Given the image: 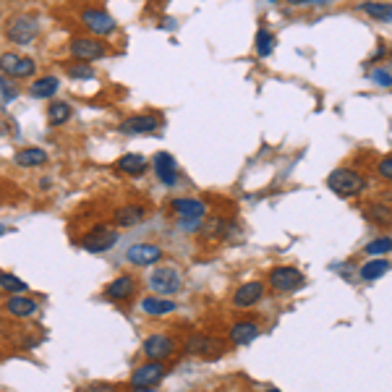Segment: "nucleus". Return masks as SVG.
<instances>
[{
	"label": "nucleus",
	"mask_w": 392,
	"mask_h": 392,
	"mask_svg": "<svg viewBox=\"0 0 392 392\" xmlns=\"http://www.w3.org/2000/svg\"><path fill=\"white\" fill-rule=\"evenodd\" d=\"M0 92H3V97H6V99H13L16 95H19L16 89H11V84H8L6 79H0Z\"/></svg>",
	"instance_id": "e433bc0d"
},
{
	"label": "nucleus",
	"mask_w": 392,
	"mask_h": 392,
	"mask_svg": "<svg viewBox=\"0 0 392 392\" xmlns=\"http://www.w3.org/2000/svg\"><path fill=\"white\" fill-rule=\"evenodd\" d=\"M181 272L175 270V267H157V270H152V275H149V288H152L154 293L160 295H173L181 291Z\"/></svg>",
	"instance_id": "39448f33"
},
{
	"label": "nucleus",
	"mask_w": 392,
	"mask_h": 392,
	"mask_svg": "<svg viewBox=\"0 0 392 392\" xmlns=\"http://www.w3.org/2000/svg\"><path fill=\"white\" fill-rule=\"evenodd\" d=\"M366 218L374 220L377 225H392V209L382 207V204H374V207L366 209Z\"/></svg>",
	"instance_id": "2f4dec72"
},
{
	"label": "nucleus",
	"mask_w": 392,
	"mask_h": 392,
	"mask_svg": "<svg viewBox=\"0 0 392 392\" xmlns=\"http://www.w3.org/2000/svg\"><path fill=\"white\" fill-rule=\"evenodd\" d=\"M377 173H379V178H384V181H390L392 183V154L382 157L379 165H377Z\"/></svg>",
	"instance_id": "f704fd0d"
},
{
	"label": "nucleus",
	"mask_w": 392,
	"mask_h": 392,
	"mask_svg": "<svg viewBox=\"0 0 392 392\" xmlns=\"http://www.w3.org/2000/svg\"><path fill=\"white\" fill-rule=\"evenodd\" d=\"M81 22L87 24L89 32L95 34H113L115 32V22H113V16L105 11H99V8H87V11L81 13Z\"/></svg>",
	"instance_id": "9d476101"
},
{
	"label": "nucleus",
	"mask_w": 392,
	"mask_h": 392,
	"mask_svg": "<svg viewBox=\"0 0 392 392\" xmlns=\"http://www.w3.org/2000/svg\"><path fill=\"white\" fill-rule=\"evenodd\" d=\"M371 81H374L377 87L390 89L392 87V74L390 71H384V68H374V71H371Z\"/></svg>",
	"instance_id": "72a5a7b5"
},
{
	"label": "nucleus",
	"mask_w": 392,
	"mask_h": 392,
	"mask_svg": "<svg viewBox=\"0 0 392 392\" xmlns=\"http://www.w3.org/2000/svg\"><path fill=\"white\" fill-rule=\"evenodd\" d=\"M390 261L387 259H371V261H366V264H364V267H361V277H364V280H379L382 275H387L390 272Z\"/></svg>",
	"instance_id": "a878e982"
},
{
	"label": "nucleus",
	"mask_w": 392,
	"mask_h": 392,
	"mask_svg": "<svg viewBox=\"0 0 392 392\" xmlns=\"http://www.w3.org/2000/svg\"><path fill=\"white\" fill-rule=\"evenodd\" d=\"M16 165H22V168H37V165H44L47 163V152L40 149V147H26L22 152H16Z\"/></svg>",
	"instance_id": "4be33fe9"
},
{
	"label": "nucleus",
	"mask_w": 392,
	"mask_h": 392,
	"mask_svg": "<svg viewBox=\"0 0 392 392\" xmlns=\"http://www.w3.org/2000/svg\"><path fill=\"white\" fill-rule=\"evenodd\" d=\"M87 392H118L115 384H105V382H95V384H89Z\"/></svg>",
	"instance_id": "c9c22d12"
},
{
	"label": "nucleus",
	"mask_w": 392,
	"mask_h": 392,
	"mask_svg": "<svg viewBox=\"0 0 392 392\" xmlns=\"http://www.w3.org/2000/svg\"><path fill=\"white\" fill-rule=\"evenodd\" d=\"M71 55L76 58L79 63H92V60H99L105 58V44L97 42V40H71Z\"/></svg>",
	"instance_id": "6e6552de"
},
{
	"label": "nucleus",
	"mask_w": 392,
	"mask_h": 392,
	"mask_svg": "<svg viewBox=\"0 0 392 392\" xmlns=\"http://www.w3.org/2000/svg\"><path fill=\"white\" fill-rule=\"evenodd\" d=\"M133 288H136L133 277H131V275H120V277H115V280L105 288V295H108L110 301H123V298H129V295L133 293Z\"/></svg>",
	"instance_id": "6ab92c4d"
},
{
	"label": "nucleus",
	"mask_w": 392,
	"mask_h": 392,
	"mask_svg": "<svg viewBox=\"0 0 392 392\" xmlns=\"http://www.w3.org/2000/svg\"><path fill=\"white\" fill-rule=\"evenodd\" d=\"M0 288L8 291V293H19V295L29 291V285L24 283L22 277H16V275H11V272H0Z\"/></svg>",
	"instance_id": "c85d7f7f"
},
{
	"label": "nucleus",
	"mask_w": 392,
	"mask_h": 392,
	"mask_svg": "<svg viewBox=\"0 0 392 392\" xmlns=\"http://www.w3.org/2000/svg\"><path fill=\"white\" fill-rule=\"evenodd\" d=\"M68 118H71V105H68V102H53V105L47 108L50 126H63Z\"/></svg>",
	"instance_id": "bb28decb"
},
{
	"label": "nucleus",
	"mask_w": 392,
	"mask_h": 392,
	"mask_svg": "<svg viewBox=\"0 0 392 392\" xmlns=\"http://www.w3.org/2000/svg\"><path fill=\"white\" fill-rule=\"evenodd\" d=\"M115 168L126 175H142L147 170V160H144L142 154H123L118 163H115Z\"/></svg>",
	"instance_id": "5701e85b"
},
{
	"label": "nucleus",
	"mask_w": 392,
	"mask_h": 392,
	"mask_svg": "<svg viewBox=\"0 0 392 392\" xmlns=\"http://www.w3.org/2000/svg\"><path fill=\"white\" fill-rule=\"evenodd\" d=\"M254 44H256V55H259V58H270L275 50V34L267 32V29H259Z\"/></svg>",
	"instance_id": "cd10ccee"
},
{
	"label": "nucleus",
	"mask_w": 392,
	"mask_h": 392,
	"mask_svg": "<svg viewBox=\"0 0 392 392\" xmlns=\"http://www.w3.org/2000/svg\"><path fill=\"white\" fill-rule=\"evenodd\" d=\"M267 392H280V390H275V387H272V390H267Z\"/></svg>",
	"instance_id": "ea45409f"
},
{
	"label": "nucleus",
	"mask_w": 392,
	"mask_h": 392,
	"mask_svg": "<svg viewBox=\"0 0 392 392\" xmlns=\"http://www.w3.org/2000/svg\"><path fill=\"white\" fill-rule=\"evenodd\" d=\"M152 168H154V175L160 178V183H165V186L178 183V168H175V160L168 152L154 154Z\"/></svg>",
	"instance_id": "f8f14e48"
},
{
	"label": "nucleus",
	"mask_w": 392,
	"mask_h": 392,
	"mask_svg": "<svg viewBox=\"0 0 392 392\" xmlns=\"http://www.w3.org/2000/svg\"><path fill=\"white\" fill-rule=\"evenodd\" d=\"M361 11L366 13V16H371L374 22H382V24L392 22V6L390 3H361Z\"/></svg>",
	"instance_id": "393cba45"
},
{
	"label": "nucleus",
	"mask_w": 392,
	"mask_h": 392,
	"mask_svg": "<svg viewBox=\"0 0 392 392\" xmlns=\"http://www.w3.org/2000/svg\"><path fill=\"white\" fill-rule=\"evenodd\" d=\"M126 259L136 267H149V264H157L163 259V249L154 246V243H133L129 251H126Z\"/></svg>",
	"instance_id": "1a4fd4ad"
},
{
	"label": "nucleus",
	"mask_w": 392,
	"mask_h": 392,
	"mask_svg": "<svg viewBox=\"0 0 392 392\" xmlns=\"http://www.w3.org/2000/svg\"><path fill=\"white\" fill-rule=\"evenodd\" d=\"M144 218H147V207H142V204H129V207H120V209H115V215H113L115 225H120V228L139 225Z\"/></svg>",
	"instance_id": "f3484780"
},
{
	"label": "nucleus",
	"mask_w": 392,
	"mask_h": 392,
	"mask_svg": "<svg viewBox=\"0 0 392 392\" xmlns=\"http://www.w3.org/2000/svg\"><path fill=\"white\" fill-rule=\"evenodd\" d=\"M37 34H40V24L34 16H16L8 22V29H6V37L13 44H32Z\"/></svg>",
	"instance_id": "20e7f679"
},
{
	"label": "nucleus",
	"mask_w": 392,
	"mask_h": 392,
	"mask_svg": "<svg viewBox=\"0 0 392 392\" xmlns=\"http://www.w3.org/2000/svg\"><path fill=\"white\" fill-rule=\"evenodd\" d=\"M392 251V238H387V236H382V238H374L364 249V254H371L374 259H382V254H390Z\"/></svg>",
	"instance_id": "c756f323"
},
{
	"label": "nucleus",
	"mask_w": 392,
	"mask_h": 392,
	"mask_svg": "<svg viewBox=\"0 0 392 392\" xmlns=\"http://www.w3.org/2000/svg\"><path fill=\"white\" fill-rule=\"evenodd\" d=\"M58 89H60V79L58 76H42V79H37L32 87H29V95H32L34 99H47V97H53Z\"/></svg>",
	"instance_id": "412c9836"
},
{
	"label": "nucleus",
	"mask_w": 392,
	"mask_h": 392,
	"mask_svg": "<svg viewBox=\"0 0 392 392\" xmlns=\"http://www.w3.org/2000/svg\"><path fill=\"white\" fill-rule=\"evenodd\" d=\"M3 233H6V225H3V222H0V236H3Z\"/></svg>",
	"instance_id": "4c0bfd02"
},
{
	"label": "nucleus",
	"mask_w": 392,
	"mask_h": 392,
	"mask_svg": "<svg viewBox=\"0 0 392 392\" xmlns=\"http://www.w3.org/2000/svg\"><path fill=\"white\" fill-rule=\"evenodd\" d=\"M261 295H264V285L259 280H254V283H246L240 285L236 295H233V304L238 306V309H251L254 304H259Z\"/></svg>",
	"instance_id": "2eb2a0df"
},
{
	"label": "nucleus",
	"mask_w": 392,
	"mask_h": 392,
	"mask_svg": "<svg viewBox=\"0 0 392 392\" xmlns=\"http://www.w3.org/2000/svg\"><path fill=\"white\" fill-rule=\"evenodd\" d=\"M142 309L149 316H163V314L175 311V304L170 301V298H154V295H149V298H144L142 301Z\"/></svg>",
	"instance_id": "b1692460"
},
{
	"label": "nucleus",
	"mask_w": 392,
	"mask_h": 392,
	"mask_svg": "<svg viewBox=\"0 0 392 392\" xmlns=\"http://www.w3.org/2000/svg\"><path fill=\"white\" fill-rule=\"evenodd\" d=\"M390 53H392V50H390Z\"/></svg>",
	"instance_id": "a19ab883"
},
{
	"label": "nucleus",
	"mask_w": 392,
	"mask_h": 392,
	"mask_svg": "<svg viewBox=\"0 0 392 392\" xmlns=\"http://www.w3.org/2000/svg\"><path fill=\"white\" fill-rule=\"evenodd\" d=\"M165 374L168 371H165L163 361H147L131 374V387L133 390H154L165 379Z\"/></svg>",
	"instance_id": "7ed1b4c3"
},
{
	"label": "nucleus",
	"mask_w": 392,
	"mask_h": 392,
	"mask_svg": "<svg viewBox=\"0 0 392 392\" xmlns=\"http://www.w3.org/2000/svg\"><path fill=\"white\" fill-rule=\"evenodd\" d=\"M186 348L191 350V353H199V356H207V359H218V356H222L225 345L215 338H207V335H194V338L186 343Z\"/></svg>",
	"instance_id": "ddd939ff"
},
{
	"label": "nucleus",
	"mask_w": 392,
	"mask_h": 392,
	"mask_svg": "<svg viewBox=\"0 0 392 392\" xmlns=\"http://www.w3.org/2000/svg\"><path fill=\"white\" fill-rule=\"evenodd\" d=\"M6 311L11 316H32L37 311V301H32L29 295H11L6 301Z\"/></svg>",
	"instance_id": "aec40b11"
},
{
	"label": "nucleus",
	"mask_w": 392,
	"mask_h": 392,
	"mask_svg": "<svg viewBox=\"0 0 392 392\" xmlns=\"http://www.w3.org/2000/svg\"><path fill=\"white\" fill-rule=\"evenodd\" d=\"M65 74L71 79H92L95 76V71H92V65L87 63H68V68H65Z\"/></svg>",
	"instance_id": "473e14b6"
},
{
	"label": "nucleus",
	"mask_w": 392,
	"mask_h": 392,
	"mask_svg": "<svg viewBox=\"0 0 392 392\" xmlns=\"http://www.w3.org/2000/svg\"><path fill=\"white\" fill-rule=\"evenodd\" d=\"M0 71H3L6 76L26 79L37 71V63H34L32 58H22V55H16V53H3L0 55Z\"/></svg>",
	"instance_id": "423d86ee"
},
{
	"label": "nucleus",
	"mask_w": 392,
	"mask_h": 392,
	"mask_svg": "<svg viewBox=\"0 0 392 392\" xmlns=\"http://www.w3.org/2000/svg\"><path fill=\"white\" fill-rule=\"evenodd\" d=\"M115 243H118V230L110 228V225H97V228H92L87 236L81 238V249L92 251V254H105V251H110Z\"/></svg>",
	"instance_id": "f03ea898"
},
{
	"label": "nucleus",
	"mask_w": 392,
	"mask_h": 392,
	"mask_svg": "<svg viewBox=\"0 0 392 392\" xmlns=\"http://www.w3.org/2000/svg\"><path fill=\"white\" fill-rule=\"evenodd\" d=\"M133 392H157V390H133Z\"/></svg>",
	"instance_id": "58836bf2"
},
{
	"label": "nucleus",
	"mask_w": 392,
	"mask_h": 392,
	"mask_svg": "<svg viewBox=\"0 0 392 392\" xmlns=\"http://www.w3.org/2000/svg\"><path fill=\"white\" fill-rule=\"evenodd\" d=\"M170 207L181 220H204L207 215V204L199 199H175Z\"/></svg>",
	"instance_id": "4468645a"
},
{
	"label": "nucleus",
	"mask_w": 392,
	"mask_h": 392,
	"mask_svg": "<svg viewBox=\"0 0 392 392\" xmlns=\"http://www.w3.org/2000/svg\"><path fill=\"white\" fill-rule=\"evenodd\" d=\"M327 186L335 191L338 196H356L364 191V175L359 170H350V168H338V170H332L329 178H327Z\"/></svg>",
	"instance_id": "f257e3e1"
},
{
	"label": "nucleus",
	"mask_w": 392,
	"mask_h": 392,
	"mask_svg": "<svg viewBox=\"0 0 392 392\" xmlns=\"http://www.w3.org/2000/svg\"><path fill=\"white\" fill-rule=\"evenodd\" d=\"M142 348H144V353H147V359L163 361L175 350V343H173V338H168V335H149V338L144 340Z\"/></svg>",
	"instance_id": "9b49d317"
},
{
	"label": "nucleus",
	"mask_w": 392,
	"mask_h": 392,
	"mask_svg": "<svg viewBox=\"0 0 392 392\" xmlns=\"http://www.w3.org/2000/svg\"><path fill=\"white\" fill-rule=\"evenodd\" d=\"M157 129H160V118L154 115H133L120 123L123 133H154Z\"/></svg>",
	"instance_id": "dca6fc26"
},
{
	"label": "nucleus",
	"mask_w": 392,
	"mask_h": 392,
	"mask_svg": "<svg viewBox=\"0 0 392 392\" xmlns=\"http://www.w3.org/2000/svg\"><path fill=\"white\" fill-rule=\"evenodd\" d=\"M230 222H225V220H218V218H212L209 222H204V233L207 236H212V238H225L230 233Z\"/></svg>",
	"instance_id": "7c9ffc66"
},
{
	"label": "nucleus",
	"mask_w": 392,
	"mask_h": 392,
	"mask_svg": "<svg viewBox=\"0 0 392 392\" xmlns=\"http://www.w3.org/2000/svg\"><path fill=\"white\" fill-rule=\"evenodd\" d=\"M256 338H259V325H254V322H238L230 329V343L233 345H249Z\"/></svg>",
	"instance_id": "a211bd4d"
},
{
	"label": "nucleus",
	"mask_w": 392,
	"mask_h": 392,
	"mask_svg": "<svg viewBox=\"0 0 392 392\" xmlns=\"http://www.w3.org/2000/svg\"><path fill=\"white\" fill-rule=\"evenodd\" d=\"M270 285L280 293H291V291H298L304 285V275L295 267H275L270 272Z\"/></svg>",
	"instance_id": "0eeeda50"
}]
</instances>
